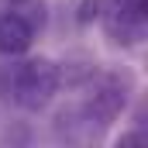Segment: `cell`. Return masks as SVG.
<instances>
[{
	"label": "cell",
	"mask_w": 148,
	"mask_h": 148,
	"mask_svg": "<svg viewBox=\"0 0 148 148\" xmlns=\"http://www.w3.org/2000/svg\"><path fill=\"white\" fill-rule=\"evenodd\" d=\"M62 86V76H59V66L52 59H7V66H0V97L14 107L28 114L45 110L55 93Z\"/></svg>",
	"instance_id": "cell-1"
},
{
	"label": "cell",
	"mask_w": 148,
	"mask_h": 148,
	"mask_svg": "<svg viewBox=\"0 0 148 148\" xmlns=\"http://www.w3.org/2000/svg\"><path fill=\"white\" fill-rule=\"evenodd\" d=\"M127 97H131L127 73H93L86 79V100L79 103V110L86 114L93 127H107L124 114Z\"/></svg>",
	"instance_id": "cell-2"
},
{
	"label": "cell",
	"mask_w": 148,
	"mask_h": 148,
	"mask_svg": "<svg viewBox=\"0 0 148 148\" xmlns=\"http://www.w3.org/2000/svg\"><path fill=\"white\" fill-rule=\"evenodd\" d=\"M41 0H10V7L0 10V55H24L35 41V31L41 28Z\"/></svg>",
	"instance_id": "cell-3"
},
{
	"label": "cell",
	"mask_w": 148,
	"mask_h": 148,
	"mask_svg": "<svg viewBox=\"0 0 148 148\" xmlns=\"http://www.w3.org/2000/svg\"><path fill=\"white\" fill-rule=\"evenodd\" d=\"M100 24L114 45H141L148 31V0H110L100 14Z\"/></svg>",
	"instance_id": "cell-4"
},
{
	"label": "cell",
	"mask_w": 148,
	"mask_h": 148,
	"mask_svg": "<svg viewBox=\"0 0 148 148\" xmlns=\"http://www.w3.org/2000/svg\"><path fill=\"white\" fill-rule=\"evenodd\" d=\"M107 3H110V0H83L76 21H79V24H93V21H100V14L107 10Z\"/></svg>",
	"instance_id": "cell-5"
}]
</instances>
